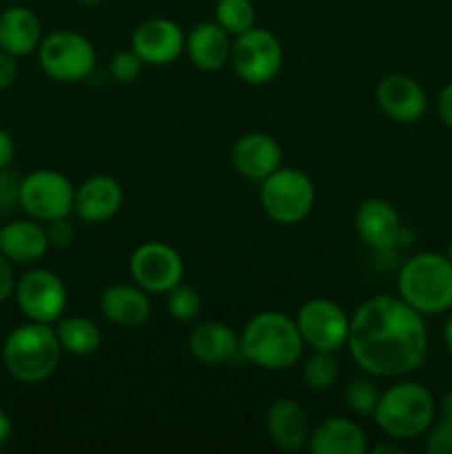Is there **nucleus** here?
<instances>
[{"label":"nucleus","instance_id":"obj_7","mask_svg":"<svg viewBox=\"0 0 452 454\" xmlns=\"http://www.w3.org/2000/svg\"><path fill=\"white\" fill-rule=\"evenodd\" d=\"M229 62L242 82L251 84V87H261L277 78V74L282 71V43L273 31L253 27V29L235 35Z\"/></svg>","mask_w":452,"mask_h":454},{"label":"nucleus","instance_id":"obj_30","mask_svg":"<svg viewBox=\"0 0 452 454\" xmlns=\"http://www.w3.org/2000/svg\"><path fill=\"white\" fill-rule=\"evenodd\" d=\"M142 65H144V62L140 60V56H137L133 49H129V51H118L113 58H111L109 74L115 82L129 84L140 75Z\"/></svg>","mask_w":452,"mask_h":454},{"label":"nucleus","instance_id":"obj_1","mask_svg":"<svg viewBox=\"0 0 452 454\" xmlns=\"http://www.w3.org/2000/svg\"><path fill=\"white\" fill-rule=\"evenodd\" d=\"M424 315L401 297L375 295L350 317L348 348L355 364L370 377L397 380L410 375L428 355Z\"/></svg>","mask_w":452,"mask_h":454},{"label":"nucleus","instance_id":"obj_4","mask_svg":"<svg viewBox=\"0 0 452 454\" xmlns=\"http://www.w3.org/2000/svg\"><path fill=\"white\" fill-rule=\"evenodd\" d=\"M437 419V402L419 381H397L381 393L375 421L393 442L424 437Z\"/></svg>","mask_w":452,"mask_h":454},{"label":"nucleus","instance_id":"obj_37","mask_svg":"<svg viewBox=\"0 0 452 454\" xmlns=\"http://www.w3.org/2000/svg\"><path fill=\"white\" fill-rule=\"evenodd\" d=\"M13 155H16V145L13 137L9 136L4 129H0V168H7L12 164Z\"/></svg>","mask_w":452,"mask_h":454},{"label":"nucleus","instance_id":"obj_16","mask_svg":"<svg viewBox=\"0 0 452 454\" xmlns=\"http://www.w3.org/2000/svg\"><path fill=\"white\" fill-rule=\"evenodd\" d=\"M230 162L239 176L261 182L282 167V146L273 136H266V133H244L233 145Z\"/></svg>","mask_w":452,"mask_h":454},{"label":"nucleus","instance_id":"obj_6","mask_svg":"<svg viewBox=\"0 0 452 454\" xmlns=\"http://www.w3.org/2000/svg\"><path fill=\"white\" fill-rule=\"evenodd\" d=\"M260 200L264 213L275 224H300L315 207V184L300 168L279 167L261 180Z\"/></svg>","mask_w":452,"mask_h":454},{"label":"nucleus","instance_id":"obj_33","mask_svg":"<svg viewBox=\"0 0 452 454\" xmlns=\"http://www.w3.org/2000/svg\"><path fill=\"white\" fill-rule=\"evenodd\" d=\"M47 238L49 244L56 248H66L74 244L75 239V229L66 217H60V220H53L49 222L47 226Z\"/></svg>","mask_w":452,"mask_h":454},{"label":"nucleus","instance_id":"obj_31","mask_svg":"<svg viewBox=\"0 0 452 454\" xmlns=\"http://www.w3.org/2000/svg\"><path fill=\"white\" fill-rule=\"evenodd\" d=\"M425 443L424 450L428 454H452V419L441 417L437 426H430L428 433L424 434Z\"/></svg>","mask_w":452,"mask_h":454},{"label":"nucleus","instance_id":"obj_42","mask_svg":"<svg viewBox=\"0 0 452 454\" xmlns=\"http://www.w3.org/2000/svg\"><path fill=\"white\" fill-rule=\"evenodd\" d=\"M446 255H448V260L452 262V239H450V244H448V251H446Z\"/></svg>","mask_w":452,"mask_h":454},{"label":"nucleus","instance_id":"obj_3","mask_svg":"<svg viewBox=\"0 0 452 454\" xmlns=\"http://www.w3.org/2000/svg\"><path fill=\"white\" fill-rule=\"evenodd\" d=\"M399 297L424 317L452 310V262L434 251L415 253L397 278Z\"/></svg>","mask_w":452,"mask_h":454},{"label":"nucleus","instance_id":"obj_43","mask_svg":"<svg viewBox=\"0 0 452 454\" xmlns=\"http://www.w3.org/2000/svg\"><path fill=\"white\" fill-rule=\"evenodd\" d=\"M78 3H84V4H97V3H102V0H78Z\"/></svg>","mask_w":452,"mask_h":454},{"label":"nucleus","instance_id":"obj_14","mask_svg":"<svg viewBox=\"0 0 452 454\" xmlns=\"http://www.w3.org/2000/svg\"><path fill=\"white\" fill-rule=\"evenodd\" d=\"M377 105L399 124H415L428 111V96L412 75L390 74L377 84Z\"/></svg>","mask_w":452,"mask_h":454},{"label":"nucleus","instance_id":"obj_2","mask_svg":"<svg viewBox=\"0 0 452 454\" xmlns=\"http://www.w3.org/2000/svg\"><path fill=\"white\" fill-rule=\"evenodd\" d=\"M297 322L279 310H264L248 319L239 335V355L248 364L270 372L291 371L304 353Z\"/></svg>","mask_w":452,"mask_h":454},{"label":"nucleus","instance_id":"obj_11","mask_svg":"<svg viewBox=\"0 0 452 454\" xmlns=\"http://www.w3.org/2000/svg\"><path fill=\"white\" fill-rule=\"evenodd\" d=\"M133 284L149 295H167L184 279V260L173 247L164 242H144L129 260Z\"/></svg>","mask_w":452,"mask_h":454},{"label":"nucleus","instance_id":"obj_8","mask_svg":"<svg viewBox=\"0 0 452 454\" xmlns=\"http://www.w3.org/2000/svg\"><path fill=\"white\" fill-rule=\"evenodd\" d=\"M38 60L44 74L56 82H80L96 67V49L78 31L58 29L40 40Z\"/></svg>","mask_w":452,"mask_h":454},{"label":"nucleus","instance_id":"obj_15","mask_svg":"<svg viewBox=\"0 0 452 454\" xmlns=\"http://www.w3.org/2000/svg\"><path fill=\"white\" fill-rule=\"evenodd\" d=\"M355 229L368 248L377 253H390L399 248L403 224L393 204L381 198H370L359 204L355 213Z\"/></svg>","mask_w":452,"mask_h":454},{"label":"nucleus","instance_id":"obj_41","mask_svg":"<svg viewBox=\"0 0 452 454\" xmlns=\"http://www.w3.org/2000/svg\"><path fill=\"white\" fill-rule=\"evenodd\" d=\"M441 417H450L452 419V388L448 390L446 397L441 402Z\"/></svg>","mask_w":452,"mask_h":454},{"label":"nucleus","instance_id":"obj_36","mask_svg":"<svg viewBox=\"0 0 452 454\" xmlns=\"http://www.w3.org/2000/svg\"><path fill=\"white\" fill-rule=\"evenodd\" d=\"M437 111H439V118H441V122L452 131V80L441 89V91H439Z\"/></svg>","mask_w":452,"mask_h":454},{"label":"nucleus","instance_id":"obj_5","mask_svg":"<svg viewBox=\"0 0 452 454\" xmlns=\"http://www.w3.org/2000/svg\"><path fill=\"white\" fill-rule=\"evenodd\" d=\"M62 357L56 328L51 324L27 322L13 328L3 346V364L13 380L40 384L56 372Z\"/></svg>","mask_w":452,"mask_h":454},{"label":"nucleus","instance_id":"obj_39","mask_svg":"<svg viewBox=\"0 0 452 454\" xmlns=\"http://www.w3.org/2000/svg\"><path fill=\"white\" fill-rule=\"evenodd\" d=\"M372 452L375 454H386V452H394V454H403V446H399V443H379V446L372 448Z\"/></svg>","mask_w":452,"mask_h":454},{"label":"nucleus","instance_id":"obj_19","mask_svg":"<svg viewBox=\"0 0 452 454\" xmlns=\"http://www.w3.org/2000/svg\"><path fill=\"white\" fill-rule=\"evenodd\" d=\"M100 310L120 328H137L151 317L149 293L137 284H113L100 297Z\"/></svg>","mask_w":452,"mask_h":454},{"label":"nucleus","instance_id":"obj_27","mask_svg":"<svg viewBox=\"0 0 452 454\" xmlns=\"http://www.w3.org/2000/svg\"><path fill=\"white\" fill-rule=\"evenodd\" d=\"M215 22L230 35H239L255 27V7L251 0H217Z\"/></svg>","mask_w":452,"mask_h":454},{"label":"nucleus","instance_id":"obj_26","mask_svg":"<svg viewBox=\"0 0 452 454\" xmlns=\"http://www.w3.org/2000/svg\"><path fill=\"white\" fill-rule=\"evenodd\" d=\"M301 380H304L306 388L315 390V393L331 390L337 384V380H339V364H337L335 353L313 350V355L304 364Z\"/></svg>","mask_w":452,"mask_h":454},{"label":"nucleus","instance_id":"obj_29","mask_svg":"<svg viewBox=\"0 0 452 454\" xmlns=\"http://www.w3.org/2000/svg\"><path fill=\"white\" fill-rule=\"evenodd\" d=\"M379 397V388H377L375 381L368 380V377H357V380H353L344 388L346 406L359 417H375Z\"/></svg>","mask_w":452,"mask_h":454},{"label":"nucleus","instance_id":"obj_18","mask_svg":"<svg viewBox=\"0 0 452 454\" xmlns=\"http://www.w3.org/2000/svg\"><path fill=\"white\" fill-rule=\"evenodd\" d=\"M310 419L300 402L291 397L277 399L266 412V433L270 442L286 452H297L308 446Z\"/></svg>","mask_w":452,"mask_h":454},{"label":"nucleus","instance_id":"obj_34","mask_svg":"<svg viewBox=\"0 0 452 454\" xmlns=\"http://www.w3.org/2000/svg\"><path fill=\"white\" fill-rule=\"evenodd\" d=\"M13 288H16V278H13V266L7 260L3 251H0V304L7 301L13 295Z\"/></svg>","mask_w":452,"mask_h":454},{"label":"nucleus","instance_id":"obj_32","mask_svg":"<svg viewBox=\"0 0 452 454\" xmlns=\"http://www.w3.org/2000/svg\"><path fill=\"white\" fill-rule=\"evenodd\" d=\"M20 200V182L7 168H0V217L9 215Z\"/></svg>","mask_w":452,"mask_h":454},{"label":"nucleus","instance_id":"obj_20","mask_svg":"<svg viewBox=\"0 0 452 454\" xmlns=\"http://www.w3.org/2000/svg\"><path fill=\"white\" fill-rule=\"evenodd\" d=\"M47 229L38 220H16L0 229V251L12 264H35L49 251Z\"/></svg>","mask_w":452,"mask_h":454},{"label":"nucleus","instance_id":"obj_40","mask_svg":"<svg viewBox=\"0 0 452 454\" xmlns=\"http://www.w3.org/2000/svg\"><path fill=\"white\" fill-rule=\"evenodd\" d=\"M443 344H446V348L450 350V355H452V310H450V315H448L446 324H443Z\"/></svg>","mask_w":452,"mask_h":454},{"label":"nucleus","instance_id":"obj_12","mask_svg":"<svg viewBox=\"0 0 452 454\" xmlns=\"http://www.w3.org/2000/svg\"><path fill=\"white\" fill-rule=\"evenodd\" d=\"M18 309L29 322L53 324L65 315L66 286L53 270L31 269L22 275L13 288Z\"/></svg>","mask_w":452,"mask_h":454},{"label":"nucleus","instance_id":"obj_10","mask_svg":"<svg viewBox=\"0 0 452 454\" xmlns=\"http://www.w3.org/2000/svg\"><path fill=\"white\" fill-rule=\"evenodd\" d=\"M304 346L322 353H337L348 344L350 317L339 304L326 297L306 301L295 317Z\"/></svg>","mask_w":452,"mask_h":454},{"label":"nucleus","instance_id":"obj_28","mask_svg":"<svg viewBox=\"0 0 452 454\" xmlns=\"http://www.w3.org/2000/svg\"><path fill=\"white\" fill-rule=\"evenodd\" d=\"M202 295L193 286L177 284L167 293V310L177 322H195L202 315Z\"/></svg>","mask_w":452,"mask_h":454},{"label":"nucleus","instance_id":"obj_35","mask_svg":"<svg viewBox=\"0 0 452 454\" xmlns=\"http://www.w3.org/2000/svg\"><path fill=\"white\" fill-rule=\"evenodd\" d=\"M18 78V65H16V56L12 53L3 51L0 49V91L12 87Z\"/></svg>","mask_w":452,"mask_h":454},{"label":"nucleus","instance_id":"obj_25","mask_svg":"<svg viewBox=\"0 0 452 454\" xmlns=\"http://www.w3.org/2000/svg\"><path fill=\"white\" fill-rule=\"evenodd\" d=\"M58 341L62 346V353H69L74 357H89L97 353L102 346V331L93 319L80 317H60L56 326Z\"/></svg>","mask_w":452,"mask_h":454},{"label":"nucleus","instance_id":"obj_17","mask_svg":"<svg viewBox=\"0 0 452 454\" xmlns=\"http://www.w3.org/2000/svg\"><path fill=\"white\" fill-rule=\"evenodd\" d=\"M124 204V191L115 177L93 176L75 189L74 213L89 224L113 220Z\"/></svg>","mask_w":452,"mask_h":454},{"label":"nucleus","instance_id":"obj_38","mask_svg":"<svg viewBox=\"0 0 452 454\" xmlns=\"http://www.w3.org/2000/svg\"><path fill=\"white\" fill-rule=\"evenodd\" d=\"M9 437H12V419H9L7 411L0 406V448L9 442Z\"/></svg>","mask_w":452,"mask_h":454},{"label":"nucleus","instance_id":"obj_21","mask_svg":"<svg viewBox=\"0 0 452 454\" xmlns=\"http://www.w3.org/2000/svg\"><path fill=\"white\" fill-rule=\"evenodd\" d=\"M308 450L315 454H363L368 450V434L346 417H331L310 430Z\"/></svg>","mask_w":452,"mask_h":454},{"label":"nucleus","instance_id":"obj_23","mask_svg":"<svg viewBox=\"0 0 452 454\" xmlns=\"http://www.w3.org/2000/svg\"><path fill=\"white\" fill-rule=\"evenodd\" d=\"M189 350L199 364L220 366L239 355V335L222 322H204L191 331Z\"/></svg>","mask_w":452,"mask_h":454},{"label":"nucleus","instance_id":"obj_24","mask_svg":"<svg viewBox=\"0 0 452 454\" xmlns=\"http://www.w3.org/2000/svg\"><path fill=\"white\" fill-rule=\"evenodd\" d=\"M43 27L29 7H9L0 13V49L12 56H29L40 47Z\"/></svg>","mask_w":452,"mask_h":454},{"label":"nucleus","instance_id":"obj_13","mask_svg":"<svg viewBox=\"0 0 452 454\" xmlns=\"http://www.w3.org/2000/svg\"><path fill=\"white\" fill-rule=\"evenodd\" d=\"M186 35L177 22L168 18H149L136 27L131 35V49L144 65L164 67L177 60L184 51Z\"/></svg>","mask_w":452,"mask_h":454},{"label":"nucleus","instance_id":"obj_22","mask_svg":"<svg viewBox=\"0 0 452 454\" xmlns=\"http://www.w3.org/2000/svg\"><path fill=\"white\" fill-rule=\"evenodd\" d=\"M230 34H226L217 22H199L186 35L184 51L199 71H220L230 60Z\"/></svg>","mask_w":452,"mask_h":454},{"label":"nucleus","instance_id":"obj_9","mask_svg":"<svg viewBox=\"0 0 452 454\" xmlns=\"http://www.w3.org/2000/svg\"><path fill=\"white\" fill-rule=\"evenodd\" d=\"M75 186L66 176L51 168H40L29 173L20 182V200L18 204L22 211L38 222H53L60 217H69L74 213Z\"/></svg>","mask_w":452,"mask_h":454}]
</instances>
